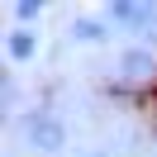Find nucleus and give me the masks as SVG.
<instances>
[{"mask_svg": "<svg viewBox=\"0 0 157 157\" xmlns=\"http://www.w3.org/2000/svg\"><path fill=\"white\" fill-rule=\"evenodd\" d=\"M33 138H43V147H57V138H62V128L43 119V124H33Z\"/></svg>", "mask_w": 157, "mask_h": 157, "instance_id": "nucleus-1", "label": "nucleus"}, {"mask_svg": "<svg viewBox=\"0 0 157 157\" xmlns=\"http://www.w3.org/2000/svg\"><path fill=\"white\" fill-rule=\"evenodd\" d=\"M147 67H152V62H147V57H138V52H133V57H128V62H124V71H128V76H143V71H147Z\"/></svg>", "mask_w": 157, "mask_h": 157, "instance_id": "nucleus-2", "label": "nucleus"}]
</instances>
